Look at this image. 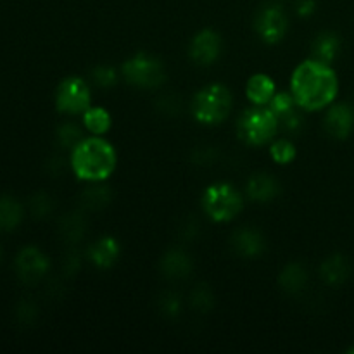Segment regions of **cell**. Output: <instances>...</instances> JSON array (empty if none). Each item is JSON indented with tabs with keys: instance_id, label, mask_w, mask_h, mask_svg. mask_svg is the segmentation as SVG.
<instances>
[{
	"instance_id": "83f0119b",
	"label": "cell",
	"mask_w": 354,
	"mask_h": 354,
	"mask_svg": "<svg viewBox=\"0 0 354 354\" xmlns=\"http://www.w3.org/2000/svg\"><path fill=\"white\" fill-rule=\"evenodd\" d=\"M31 213L37 218H45L52 213L54 209V204H52V199L44 192H38L37 196L31 197Z\"/></svg>"
},
{
	"instance_id": "5b68a950",
	"label": "cell",
	"mask_w": 354,
	"mask_h": 354,
	"mask_svg": "<svg viewBox=\"0 0 354 354\" xmlns=\"http://www.w3.org/2000/svg\"><path fill=\"white\" fill-rule=\"evenodd\" d=\"M279 118L272 109L258 106L248 109L237 123V133L249 145L268 144L279 130Z\"/></svg>"
},
{
	"instance_id": "603a6c76",
	"label": "cell",
	"mask_w": 354,
	"mask_h": 354,
	"mask_svg": "<svg viewBox=\"0 0 354 354\" xmlns=\"http://www.w3.org/2000/svg\"><path fill=\"white\" fill-rule=\"evenodd\" d=\"M59 230H61V235L64 237V241L78 242L80 239H83V235H85L86 221L80 213L66 214L61 220Z\"/></svg>"
},
{
	"instance_id": "d6a6232c",
	"label": "cell",
	"mask_w": 354,
	"mask_h": 354,
	"mask_svg": "<svg viewBox=\"0 0 354 354\" xmlns=\"http://www.w3.org/2000/svg\"><path fill=\"white\" fill-rule=\"evenodd\" d=\"M317 10V2L315 0H299L297 2V14L303 17L311 16Z\"/></svg>"
},
{
	"instance_id": "4fadbf2b",
	"label": "cell",
	"mask_w": 354,
	"mask_h": 354,
	"mask_svg": "<svg viewBox=\"0 0 354 354\" xmlns=\"http://www.w3.org/2000/svg\"><path fill=\"white\" fill-rule=\"evenodd\" d=\"M235 251L245 258H256L265 251V237L256 228H242L234 235Z\"/></svg>"
},
{
	"instance_id": "836d02e7",
	"label": "cell",
	"mask_w": 354,
	"mask_h": 354,
	"mask_svg": "<svg viewBox=\"0 0 354 354\" xmlns=\"http://www.w3.org/2000/svg\"><path fill=\"white\" fill-rule=\"evenodd\" d=\"M80 268V259L76 252L66 256V273H75Z\"/></svg>"
},
{
	"instance_id": "4316f807",
	"label": "cell",
	"mask_w": 354,
	"mask_h": 354,
	"mask_svg": "<svg viewBox=\"0 0 354 354\" xmlns=\"http://www.w3.org/2000/svg\"><path fill=\"white\" fill-rule=\"evenodd\" d=\"M296 106L297 104H296V100H294L292 93H287V92L275 93L272 99V102H270V109L277 114V118L283 116V114H287L289 111L296 109Z\"/></svg>"
},
{
	"instance_id": "7402d4cb",
	"label": "cell",
	"mask_w": 354,
	"mask_h": 354,
	"mask_svg": "<svg viewBox=\"0 0 354 354\" xmlns=\"http://www.w3.org/2000/svg\"><path fill=\"white\" fill-rule=\"evenodd\" d=\"M83 124L93 135H104L111 128V114L102 107H92L83 113Z\"/></svg>"
},
{
	"instance_id": "6da1fadb",
	"label": "cell",
	"mask_w": 354,
	"mask_h": 354,
	"mask_svg": "<svg viewBox=\"0 0 354 354\" xmlns=\"http://www.w3.org/2000/svg\"><path fill=\"white\" fill-rule=\"evenodd\" d=\"M290 90L296 104L304 111L324 109L330 106L337 95V75L327 62L310 59L296 68Z\"/></svg>"
},
{
	"instance_id": "e575fe53",
	"label": "cell",
	"mask_w": 354,
	"mask_h": 354,
	"mask_svg": "<svg viewBox=\"0 0 354 354\" xmlns=\"http://www.w3.org/2000/svg\"><path fill=\"white\" fill-rule=\"evenodd\" d=\"M349 353H354V348H353V349H349Z\"/></svg>"
},
{
	"instance_id": "7a4b0ae2",
	"label": "cell",
	"mask_w": 354,
	"mask_h": 354,
	"mask_svg": "<svg viewBox=\"0 0 354 354\" xmlns=\"http://www.w3.org/2000/svg\"><path fill=\"white\" fill-rule=\"evenodd\" d=\"M118 156L113 145L99 137L83 138L71 154V168L80 180L99 183L113 175Z\"/></svg>"
},
{
	"instance_id": "f546056e",
	"label": "cell",
	"mask_w": 354,
	"mask_h": 354,
	"mask_svg": "<svg viewBox=\"0 0 354 354\" xmlns=\"http://www.w3.org/2000/svg\"><path fill=\"white\" fill-rule=\"evenodd\" d=\"M279 123H282V127L286 128L287 131H292V133H297V131L303 130V127H304L303 118H301V114L297 113L296 109L289 111L287 114L280 116Z\"/></svg>"
},
{
	"instance_id": "ffe728a7",
	"label": "cell",
	"mask_w": 354,
	"mask_h": 354,
	"mask_svg": "<svg viewBox=\"0 0 354 354\" xmlns=\"http://www.w3.org/2000/svg\"><path fill=\"white\" fill-rule=\"evenodd\" d=\"M23 218V207L14 197L0 196V228L2 230H12L19 225Z\"/></svg>"
},
{
	"instance_id": "d590c367",
	"label": "cell",
	"mask_w": 354,
	"mask_h": 354,
	"mask_svg": "<svg viewBox=\"0 0 354 354\" xmlns=\"http://www.w3.org/2000/svg\"><path fill=\"white\" fill-rule=\"evenodd\" d=\"M0 258H2V251H0Z\"/></svg>"
},
{
	"instance_id": "8fae6325",
	"label": "cell",
	"mask_w": 354,
	"mask_h": 354,
	"mask_svg": "<svg viewBox=\"0 0 354 354\" xmlns=\"http://www.w3.org/2000/svg\"><path fill=\"white\" fill-rule=\"evenodd\" d=\"M354 128V109L348 104H335L328 109L325 116V130L330 137L342 138L349 137Z\"/></svg>"
},
{
	"instance_id": "52a82bcc",
	"label": "cell",
	"mask_w": 354,
	"mask_h": 354,
	"mask_svg": "<svg viewBox=\"0 0 354 354\" xmlns=\"http://www.w3.org/2000/svg\"><path fill=\"white\" fill-rule=\"evenodd\" d=\"M92 104L90 88L78 76H69L62 80L55 92V106L61 113L83 114Z\"/></svg>"
},
{
	"instance_id": "f1b7e54d",
	"label": "cell",
	"mask_w": 354,
	"mask_h": 354,
	"mask_svg": "<svg viewBox=\"0 0 354 354\" xmlns=\"http://www.w3.org/2000/svg\"><path fill=\"white\" fill-rule=\"evenodd\" d=\"M159 308H161L162 313L166 317H178L180 308H182V301H180V296L175 292H165L159 299Z\"/></svg>"
},
{
	"instance_id": "3957f363",
	"label": "cell",
	"mask_w": 354,
	"mask_h": 354,
	"mask_svg": "<svg viewBox=\"0 0 354 354\" xmlns=\"http://www.w3.org/2000/svg\"><path fill=\"white\" fill-rule=\"evenodd\" d=\"M232 93L221 83H213L197 92L192 102V114L199 123L218 124L227 120L232 111Z\"/></svg>"
},
{
	"instance_id": "cb8c5ba5",
	"label": "cell",
	"mask_w": 354,
	"mask_h": 354,
	"mask_svg": "<svg viewBox=\"0 0 354 354\" xmlns=\"http://www.w3.org/2000/svg\"><path fill=\"white\" fill-rule=\"evenodd\" d=\"M190 304L199 313H207L214 304V296L206 283H201L190 294Z\"/></svg>"
},
{
	"instance_id": "9c48e42d",
	"label": "cell",
	"mask_w": 354,
	"mask_h": 354,
	"mask_svg": "<svg viewBox=\"0 0 354 354\" xmlns=\"http://www.w3.org/2000/svg\"><path fill=\"white\" fill-rule=\"evenodd\" d=\"M16 272L24 283L40 282L48 272L47 256L37 248H24L16 258Z\"/></svg>"
},
{
	"instance_id": "4dcf8cb0",
	"label": "cell",
	"mask_w": 354,
	"mask_h": 354,
	"mask_svg": "<svg viewBox=\"0 0 354 354\" xmlns=\"http://www.w3.org/2000/svg\"><path fill=\"white\" fill-rule=\"evenodd\" d=\"M93 82L99 86H111L116 83V73L113 68H107V66H99L92 71Z\"/></svg>"
},
{
	"instance_id": "1f68e13d",
	"label": "cell",
	"mask_w": 354,
	"mask_h": 354,
	"mask_svg": "<svg viewBox=\"0 0 354 354\" xmlns=\"http://www.w3.org/2000/svg\"><path fill=\"white\" fill-rule=\"evenodd\" d=\"M16 317L23 325H31L37 320V306H35L33 303H30V301H23V303L17 306Z\"/></svg>"
},
{
	"instance_id": "ac0fdd59",
	"label": "cell",
	"mask_w": 354,
	"mask_h": 354,
	"mask_svg": "<svg viewBox=\"0 0 354 354\" xmlns=\"http://www.w3.org/2000/svg\"><path fill=\"white\" fill-rule=\"evenodd\" d=\"M349 272H351V268H349L348 259L341 254L327 258L320 268L322 279H324L328 286H341V283H344L346 280H348Z\"/></svg>"
},
{
	"instance_id": "8992f818",
	"label": "cell",
	"mask_w": 354,
	"mask_h": 354,
	"mask_svg": "<svg viewBox=\"0 0 354 354\" xmlns=\"http://www.w3.org/2000/svg\"><path fill=\"white\" fill-rule=\"evenodd\" d=\"M123 75L128 83L140 88H158L166 80L161 61L149 54H137L128 59L123 64Z\"/></svg>"
},
{
	"instance_id": "9a60e30c",
	"label": "cell",
	"mask_w": 354,
	"mask_h": 354,
	"mask_svg": "<svg viewBox=\"0 0 354 354\" xmlns=\"http://www.w3.org/2000/svg\"><path fill=\"white\" fill-rule=\"evenodd\" d=\"M245 93H248L249 100L256 106H266L272 102L273 95H275V82L270 78L268 75H254L249 78L248 86H245Z\"/></svg>"
},
{
	"instance_id": "d6986e66",
	"label": "cell",
	"mask_w": 354,
	"mask_h": 354,
	"mask_svg": "<svg viewBox=\"0 0 354 354\" xmlns=\"http://www.w3.org/2000/svg\"><path fill=\"white\" fill-rule=\"evenodd\" d=\"M308 282V273L306 270L303 268L297 263H292V265H287L283 268V272L280 273L279 283L286 292L289 294H297L306 287Z\"/></svg>"
},
{
	"instance_id": "e0dca14e",
	"label": "cell",
	"mask_w": 354,
	"mask_h": 354,
	"mask_svg": "<svg viewBox=\"0 0 354 354\" xmlns=\"http://www.w3.org/2000/svg\"><path fill=\"white\" fill-rule=\"evenodd\" d=\"M339 50H341V38L332 31H324V33L318 35L313 41V47H311L313 59L327 62V64H330L337 57Z\"/></svg>"
},
{
	"instance_id": "5bb4252c",
	"label": "cell",
	"mask_w": 354,
	"mask_h": 354,
	"mask_svg": "<svg viewBox=\"0 0 354 354\" xmlns=\"http://www.w3.org/2000/svg\"><path fill=\"white\" fill-rule=\"evenodd\" d=\"M192 259L182 249H171L161 259V270L168 279H185L192 272Z\"/></svg>"
},
{
	"instance_id": "484cf974",
	"label": "cell",
	"mask_w": 354,
	"mask_h": 354,
	"mask_svg": "<svg viewBox=\"0 0 354 354\" xmlns=\"http://www.w3.org/2000/svg\"><path fill=\"white\" fill-rule=\"evenodd\" d=\"M83 140L82 130L76 124L66 123L57 130V142L64 149H75Z\"/></svg>"
},
{
	"instance_id": "ba28073f",
	"label": "cell",
	"mask_w": 354,
	"mask_h": 354,
	"mask_svg": "<svg viewBox=\"0 0 354 354\" xmlns=\"http://www.w3.org/2000/svg\"><path fill=\"white\" fill-rule=\"evenodd\" d=\"M254 28L259 38L266 44H279L289 30V17L277 3H266L259 9L254 19Z\"/></svg>"
},
{
	"instance_id": "2e32d148",
	"label": "cell",
	"mask_w": 354,
	"mask_h": 354,
	"mask_svg": "<svg viewBox=\"0 0 354 354\" xmlns=\"http://www.w3.org/2000/svg\"><path fill=\"white\" fill-rule=\"evenodd\" d=\"M279 190V182L273 176L265 175V173L254 175L248 182V196L258 203H268L273 197H277Z\"/></svg>"
},
{
	"instance_id": "44dd1931",
	"label": "cell",
	"mask_w": 354,
	"mask_h": 354,
	"mask_svg": "<svg viewBox=\"0 0 354 354\" xmlns=\"http://www.w3.org/2000/svg\"><path fill=\"white\" fill-rule=\"evenodd\" d=\"M111 201V190L104 185H92V187H86L85 190L82 192L80 196V204H82L85 209L90 211H97V209H102L109 204Z\"/></svg>"
},
{
	"instance_id": "30bf717a",
	"label": "cell",
	"mask_w": 354,
	"mask_h": 354,
	"mask_svg": "<svg viewBox=\"0 0 354 354\" xmlns=\"http://www.w3.org/2000/svg\"><path fill=\"white\" fill-rule=\"evenodd\" d=\"M221 52V38L216 31L203 30L194 37L190 44V57L201 66H209Z\"/></svg>"
},
{
	"instance_id": "7c38bea8",
	"label": "cell",
	"mask_w": 354,
	"mask_h": 354,
	"mask_svg": "<svg viewBox=\"0 0 354 354\" xmlns=\"http://www.w3.org/2000/svg\"><path fill=\"white\" fill-rule=\"evenodd\" d=\"M120 252H121V248L120 244H118L116 239L102 237L88 249V258L97 268L107 270L118 261Z\"/></svg>"
},
{
	"instance_id": "d4e9b609",
	"label": "cell",
	"mask_w": 354,
	"mask_h": 354,
	"mask_svg": "<svg viewBox=\"0 0 354 354\" xmlns=\"http://www.w3.org/2000/svg\"><path fill=\"white\" fill-rule=\"evenodd\" d=\"M270 154H272L273 161L279 165H289L296 158V147L289 140H277L270 147Z\"/></svg>"
},
{
	"instance_id": "277c9868",
	"label": "cell",
	"mask_w": 354,
	"mask_h": 354,
	"mask_svg": "<svg viewBox=\"0 0 354 354\" xmlns=\"http://www.w3.org/2000/svg\"><path fill=\"white\" fill-rule=\"evenodd\" d=\"M203 207L207 216L218 223L232 221L244 207V201L234 185L225 182L213 183L203 194Z\"/></svg>"
}]
</instances>
